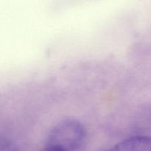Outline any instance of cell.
I'll list each match as a JSON object with an SVG mask.
<instances>
[{
  "label": "cell",
  "instance_id": "1",
  "mask_svg": "<svg viewBox=\"0 0 151 151\" xmlns=\"http://www.w3.org/2000/svg\"><path fill=\"white\" fill-rule=\"evenodd\" d=\"M86 134L85 127L78 120L65 118L50 130L46 145L55 147L62 151H75L81 146Z\"/></svg>",
  "mask_w": 151,
  "mask_h": 151
},
{
  "label": "cell",
  "instance_id": "2",
  "mask_svg": "<svg viewBox=\"0 0 151 151\" xmlns=\"http://www.w3.org/2000/svg\"><path fill=\"white\" fill-rule=\"evenodd\" d=\"M109 151H151V137L132 136L116 144Z\"/></svg>",
  "mask_w": 151,
  "mask_h": 151
},
{
  "label": "cell",
  "instance_id": "3",
  "mask_svg": "<svg viewBox=\"0 0 151 151\" xmlns=\"http://www.w3.org/2000/svg\"><path fill=\"white\" fill-rule=\"evenodd\" d=\"M0 151H18V150L13 142L0 136Z\"/></svg>",
  "mask_w": 151,
  "mask_h": 151
},
{
  "label": "cell",
  "instance_id": "4",
  "mask_svg": "<svg viewBox=\"0 0 151 151\" xmlns=\"http://www.w3.org/2000/svg\"><path fill=\"white\" fill-rule=\"evenodd\" d=\"M40 151H62L61 150L58 149L57 147H52V146H47L46 145L44 149H42Z\"/></svg>",
  "mask_w": 151,
  "mask_h": 151
}]
</instances>
